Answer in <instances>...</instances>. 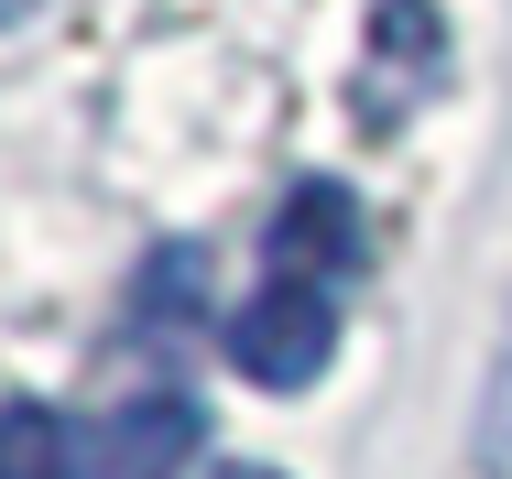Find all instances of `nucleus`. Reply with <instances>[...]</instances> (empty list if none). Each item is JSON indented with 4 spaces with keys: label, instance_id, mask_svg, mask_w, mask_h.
Segmentation results:
<instances>
[{
    "label": "nucleus",
    "instance_id": "obj_1",
    "mask_svg": "<svg viewBox=\"0 0 512 479\" xmlns=\"http://www.w3.org/2000/svg\"><path fill=\"white\" fill-rule=\"evenodd\" d=\"M327 360H338V294H327V284L273 273V284L229 316V371L262 382V392H306Z\"/></svg>",
    "mask_w": 512,
    "mask_h": 479
},
{
    "label": "nucleus",
    "instance_id": "obj_2",
    "mask_svg": "<svg viewBox=\"0 0 512 479\" xmlns=\"http://www.w3.org/2000/svg\"><path fill=\"white\" fill-rule=\"evenodd\" d=\"M186 458H197L186 392H142V403H109L99 425H77V479H186Z\"/></svg>",
    "mask_w": 512,
    "mask_h": 479
},
{
    "label": "nucleus",
    "instance_id": "obj_3",
    "mask_svg": "<svg viewBox=\"0 0 512 479\" xmlns=\"http://www.w3.org/2000/svg\"><path fill=\"white\" fill-rule=\"evenodd\" d=\"M371 262V229H360V196L349 186H295L284 196V218H273V273H295V284H338V273H360Z\"/></svg>",
    "mask_w": 512,
    "mask_h": 479
},
{
    "label": "nucleus",
    "instance_id": "obj_4",
    "mask_svg": "<svg viewBox=\"0 0 512 479\" xmlns=\"http://www.w3.org/2000/svg\"><path fill=\"white\" fill-rule=\"evenodd\" d=\"M436 66H447L436 11H425V0H382V22H371V98H382V77H404V98H414ZM371 98H360V109H371Z\"/></svg>",
    "mask_w": 512,
    "mask_h": 479
},
{
    "label": "nucleus",
    "instance_id": "obj_5",
    "mask_svg": "<svg viewBox=\"0 0 512 479\" xmlns=\"http://www.w3.org/2000/svg\"><path fill=\"white\" fill-rule=\"evenodd\" d=\"M0 479H77V425L55 403H0Z\"/></svg>",
    "mask_w": 512,
    "mask_h": 479
},
{
    "label": "nucleus",
    "instance_id": "obj_6",
    "mask_svg": "<svg viewBox=\"0 0 512 479\" xmlns=\"http://www.w3.org/2000/svg\"><path fill=\"white\" fill-rule=\"evenodd\" d=\"M480 469H512V327H502V360H491V392H480Z\"/></svg>",
    "mask_w": 512,
    "mask_h": 479
},
{
    "label": "nucleus",
    "instance_id": "obj_7",
    "mask_svg": "<svg viewBox=\"0 0 512 479\" xmlns=\"http://www.w3.org/2000/svg\"><path fill=\"white\" fill-rule=\"evenodd\" d=\"M11 22H33V0H0V33H11Z\"/></svg>",
    "mask_w": 512,
    "mask_h": 479
},
{
    "label": "nucleus",
    "instance_id": "obj_8",
    "mask_svg": "<svg viewBox=\"0 0 512 479\" xmlns=\"http://www.w3.org/2000/svg\"><path fill=\"white\" fill-rule=\"evenodd\" d=\"M218 479H284V469H251V458H240V469H218Z\"/></svg>",
    "mask_w": 512,
    "mask_h": 479
}]
</instances>
